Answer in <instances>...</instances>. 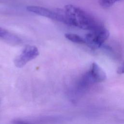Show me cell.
<instances>
[{
	"label": "cell",
	"mask_w": 124,
	"mask_h": 124,
	"mask_svg": "<svg viewBox=\"0 0 124 124\" xmlns=\"http://www.w3.org/2000/svg\"><path fill=\"white\" fill-rule=\"evenodd\" d=\"M62 22L79 28L93 31L103 27L93 15L72 5H65L62 11Z\"/></svg>",
	"instance_id": "1"
},
{
	"label": "cell",
	"mask_w": 124,
	"mask_h": 124,
	"mask_svg": "<svg viewBox=\"0 0 124 124\" xmlns=\"http://www.w3.org/2000/svg\"><path fill=\"white\" fill-rule=\"evenodd\" d=\"M109 31L104 26L96 30L91 31L85 35L86 44L93 48L100 47L108 38Z\"/></svg>",
	"instance_id": "2"
},
{
	"label": "cell",
	"mask_w": 124,
	"mask_h": 124,
	"mask_svg": "<svg viewBox=\"0 0 124 124\" xmlns=\"http://www.w3.org/2000/svg\"><path fill=\"white\" fill-rule=\"evenodd\" d=\"M39 54L37 47L34 46L27 45L22 52L15 59L14 63L16 67L22 68L29 62L36 58Z\"/></svg>",
	"instance_id": "3"
},
{
	"label": "cell",
	"mask_w": 124,
	"mask_h": 124,
	"mask_svg": "<svg viewBox=\"0 0 124 124\" xmlns=\"http://www.w3.org/2000/svg\"><path fill=\"white\" fill-rule=\"evenodd\" d=\"M88 72L94 83L103 82L107 78L104 71L95 62L92 64L91 68Z\"/></svg>",
	"instance_id": "4"
},
{
	"label": "cell",
	"mask_w": 124,
	"mask_h": 124,
	"mask_svg": "<svg viewBox=\"0 0 124 124\" xmlns=\"http://www.w3.org/2000/svg\"><path fill=\"white\" fill-rule=\"evenodd\" d=\"M27 10L30 12L36 15L56 20L57 16L54 11H51L46 8L39 6L30 5L27 7Z\"/></svg>",
	"instance_id": "5"
},
{
	"label": "cell",
	"mask_w": 124,
	"mask_h": 124,
	"mask_svg": "<svg viewBox=\"0 0 124 124\" xmlns=\"http://www.w3.org/2000/svg\"><path fill=\"white\" fill-rule=\"evenodd\" d=\"M65 38L68 40L77 44H86L85 38L80 36L74 33H66L65 34Z\"/></svg>",
	"instance_id": "6"
},
{
	"label": "cell",
	"mask_w": 124,
	"mask_h": 124,
	"mask_svg": "<svg viewBox=\"0 0 124 124\" xmlns=\"http://www.w3.org/2000/svg\"><path fill=\"white\" fill-rule=\"evenodd\" d=\"M119 0H99V1L102 6L105 7H109Z\"/></svg>",
	"instance_id": "7"
},
{
	"label": "cell",
	"mask_w": 124,
	"mask_h": 124,
	"mask_svg": "<svg viewBox=\"0 0 124 124\" xmlns=\"http://www.w3.org/2000/svg\"><path fill=\"white\" fill-rule=\"evenodd\" d=\"M8 33V31L7 30L0 27V38L3 39L6 36Z\"/></svg>",
	"instance_id": "8"
},
{
	"label": "cell",
	"mask_w": 124,
	"mask_h": 124,
	"mask_svg": "<svg viewBox=\"0 0 124 124\" xmlns=\"http://www.w3.org/2000/svg\"><path fill=\"white\" fill-rule=\"evenodd\" d=\"M117 73L118 74H124V62L118 67L117 70Z\"/></svg>",
	"instance_id": "9"
}]
</instances>
